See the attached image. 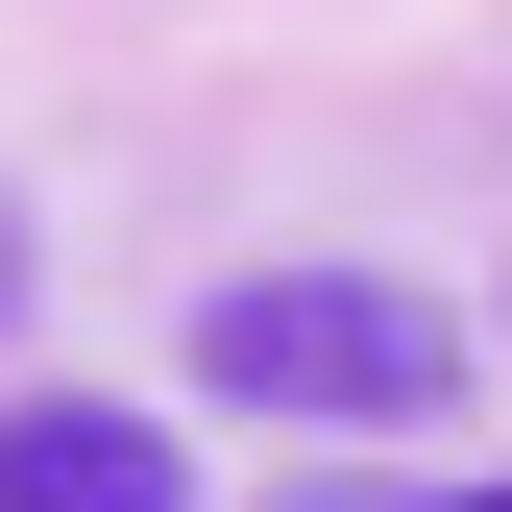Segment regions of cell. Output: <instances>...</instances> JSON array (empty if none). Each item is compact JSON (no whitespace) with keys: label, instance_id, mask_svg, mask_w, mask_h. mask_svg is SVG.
Masks as SVG:
<instances>
[{"label":"cell","instance_id":"1","mask_svg":"<svg viewBox=\"0 0 512 512\" xmlns=\"http://www.w3.org/2000/svg\"><path fill=\"white\" fill-rule=\"evenodd\" d=\"M196 391L293 415V439H366V415L464 391V317L391 293V269H244V293H196Z\"/></svg>","mask_w":512,"mask_h":512},{"label":"cell","instance_id":"2","mask_svg":"<svg viewBox=\"0 0 512 512\" xmlns=\"http://www.w3.org/2000/svg\"><path fill=\"white\" fill-rule=\"evenodd\" d=\"M0 512H196V439L147 391H0Z\"/></svg>","mask_w":512,"mask_h":512},{"label":"cell","instance_id":"3","mask_svg":"<svg viewBox=\"0 0 512 512\" xmlns=\"http://www.w3.org/2000/svg\"><path fill=\"white\" fill-rule=\"evenodd\" d=\"M0 317H25V196H0Z\"/></svg>","mask_w":512,"mask_h":512},{"label":"cell","instance_id":"4","mask_svg":"<svg viewBox=\"0 0 512 512\" xmlns=\"http://www.w3.org/2000/svg\"><path fill=\"white\" fill-rule=\"evenodd\" d=\"M464 512H512V488H464Z\"/></svg>","mask_w":512,"mask_h":512}]
</instances>
